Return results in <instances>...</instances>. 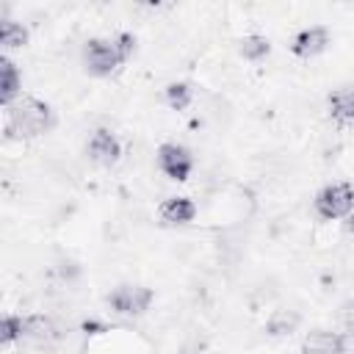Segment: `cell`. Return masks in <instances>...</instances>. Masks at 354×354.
Here are the masks:
<instances>
[{"label":"cell","instance_id":"6da1fadb","mask_svg":"<svg viewBox=\"0 0 354 354\" xmlns=\"http://www.w3.org/2000/svg\"><path fill=\"white\" fill-rule=\"evenodd\" d=\"M6 138H36L55 127V111L50 102L39 97H19L11 108H6Z\"/></svg>","mask_w":354,"mask_h":354},{"label":"cell","instance_id":"7a4b0ae2","mask_svg":"<svg viewBox=\"0 0 354 354\" xmlns=\"http://www.w3.org/2000/svg\"><path fill=\"white\" fill-rule=\"evenodd\" d=\"M313 210L321 221H343L354 210V185L351 183L324 185L313 199Z\"/></svg>","mask_w":354,"mask_h":354},{"label":"cell","instance_id":"3957f363","mask_svg":"<svg viewBox=\"0 0 354 354\" xmlns=\"http://www.w3.org/2000/svg\"><path fill=\"white\" fill-rule=\"evenodd\" d=\"M122 55L116 50V41L113 39H105V36H94L83 44V66L88 75L94 77H108L111 72H116L122 66Z\"/></svg>","mask_w":354,"mask_h":354},{"label":"cell","instance_id":"277c9868","mask_svg":"<svg viewBox=\"0 0 354 354\" xmlns=\"http://www.w3.org/2000/svg\"><path fill=\"white\" fill-rule=\"evenodd\" d=\"M155 301V293L152 288H144V285H116L108 296H105V304L116 313V315H127V318H138L144 315Z\"/></svg>","mask_w":354,"mask_h":354},{"label":"cell","instance_id":"5b68a950","mask_svg":"<svg viewBox=\"0 0 354 354\" xmlns=\"http://www.w3.org/2000/svg\"><path fill=\"white\" fill-rule=\"evenodd\" d=\"M155 160H158V169L169 180H174V183L188 180L191 171H194V155H191V149L183 147V144H174V141L160 144L158 152H155Z\"/></svg>","mask_w":354,"mask_h":354},{"label":"cell","instance_id":"8992f818","mask_svg":"<svg viewBox=\"0 0 354 354\" xmlns=\"http://www.w3.org/2000/svg\"><path fill=\"white\" fill-rule=\"evenodd\" d=\"M22 337L36 343V346H53V343H61L66 337V329L53 315L30 313V315H22Z\"/></svg>","mask_w":354,"mask_h":354},{"label":"cell","instance_id":"52a82bcc","mask_svg":"<svg viewBox=\"0 0 354 354\" xmlns=\"http://www.w3.org/2000/svg\"><path fill=\"white\" fill-rule=\"evenodd\" d=\"M86 152H88V160L97 163V166H116L119 158H122V141L113 130L108 127H97L91 136H88V144H86Z\"/></svg>","mask_w":354,"mask_h":354},{"label":"cell","instance_id":"ba28073f","mask_svg":"<svg viewBox=\"0 0 354 354\" xmlns=\"http://www.w3.org/2000/svg\"><path fill=\"white\" fill-rule=\"evenodd\" d=\"M346 335L335 329L315 326L301 337V354H346Z\"/></svg>","mask_w":354,"mask_h":354},{"label":"cell","instance_id":"9c48e42d","mask_svg":"<svg viewBox=\"0 0 354 354\" xmlns=\"http://www.w3.org/2000/svg\"><path fill=\"white\" fill-rule=\"evenodd\" d=\"M329 47V28L324 25H307L290 39V53L296 58H315Z\"/></svg>","mask_w":354,"mask_h":354},{"label":"cell","instance_id":"30bf717a","mask_svg":"<svg viewBox=\"0 0 354 354\" xmlns=\"http://www.w3.org/2000/svg\"><path fill=\"white\" fill-rule=\"evenodd\" d=\"M158 218L169 227L191 224L196 218V202L191 196H169L158 205Z\"/></svg>","mask_w":354,"mask_h":354},{"label":"cell","instance_id":"8fae6325","mask_svg":"<svg viewBox=\"0 0 354 354\" xmlns=\"http://www.w3.org/2000/svg\"><path fill=\"white\" fill-rule=\"evenodd\" d=\"M19 97H22V72L8 55H3L0 58V105L11 108Z\"/></svg>","mask_w":354,"mask_h":354},{"label":"cell","instance_id":"7c38bea8","mask_svg":"<svg viewBox=\"0 0 354 354\" xmlns=\"http://www.w3.org/2000/svg\"><path fill=\"white\" fill-rule=\"evenodd\" d=\"M329 116L340 124H354V86H340L326 100Z\"/></svg>","mask_w":354,"mask_h":354},{"label":"cell","instance_id":"4fadbf2b","mask_svg":"<svg viewBox=\"0 0 354 354\" xmlns=\"http://www.w3.org/2000/svg\"><path fill=\"white\" fill-rule=\"evenodd\" d=\"M28 41H30V33H28V28H25L22 22H17V19H11V17H3V19H0V44H3L6 53L22 50Z\"/></svg>","mask_w":354,"mask_h":354},{"label":"cell","instance_id":"5bb4252c","mask_svg":"<svg viewBox=\"0 0 354 354\" xmlns=\"http://www.w3.org/2000/svg\"><path fill=\"white\" fill-rule=\"evenodd\" d=\"M238 53H241L243 61L257 64V61L268 58L271 41H268V36H263V33H246L243 39H238Z\"/></svg>","mask_w":354,"mask_h":354},{"label":"cell","instance_id":"9a60e30c","mask_svg":"<svg viewBox=\"0 0 354 354\" xmlns=\"http://www.w3.org/2000/svg\"><path fill=\"white\" fill-rule=\"evenodd\" d=\"M299 324H301V315H299V313H293V310H277V313H271V318L266 321V332H268L271 337H285V335L296 332Z\"/></svg>","mask_w":354,"mask_h":354},{"label":"cell","instance_id":"2e32d148","mask_svg":"<svg viewBox=\"0 0 354 354\" xmlns=\"http://www.w3.org/2000/svg\"><path fill=\"white\" fill-rule=\"evenodd\" d=\"M194 102V86L188 80H171L166 86V105L171 111H185Z\"/></svg>","mask_w":354,"mask_h":354},{"label":"cell","instance_id":"e0dca14e","mask_svg":"<svg viewBox=\"0 0 354 354\" xmlns=\"http://www.w3.org/2000/svg\"><path fill=\"white\" fill-rule=\"evenodd\" d=\"M14 340H22V315L6 313L3 321H0V343L11 346Z\"/></svg>","mask_w":354,"mask_h":354},{"label":"cell","instance_id":"ac0fdd59","mask_svg":"<svg viewBox=\"0 0 354 354\" xmlns=\"http://www.w3.org/2000/svg\"><path fill=\"white\" fill-rule=\"evenodd\" d=\"M337 324H340L343 335H354V299H346L337 307Z\"/></svg>","mask_w":354,"mask_h":354},{"label":"cell","instance_id":"d6986e66","mask_svg":"<svg viewBox=\"0 0 354 354\" xmlns=\"http://www.w3.org/2000/svg\"><path fill=\"white\" fill-rule=\"evenodd\" d=\"M113 41H116V50H119L122 61L127 64V61H130V55L136 53V36H133V33H127V30H122V33H116V36H113Z\"/></svg>","mask_w":354,"mask_h":354},{"label":"cell","instance_id":"ffe728a7","mask_svg":"<svg viewBox=\"0 0 354 354\" xmlns=\"http://www.w3.org/2000/svg\"><path fill=\"white\" fill-rule=\"evenodd\" d=\"M343 230H346L348 235H354V210H351V213L343 218Z\"/></svg>","mask_w":354,"mask_h":354},{"label":"cell","instance_id":"44dd1931","mask_svg":"<svg viewBox=\"0 0 354 354\" xmlns=\"http://www.w3.org/2000/svg\"><path fill=\"white\" fill-rule=\"evenodd\" d=\"M180 354H194V351H180Z\"/></svg>","mask_w":354,"mask_h":354}]
</instances>
